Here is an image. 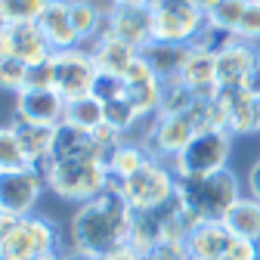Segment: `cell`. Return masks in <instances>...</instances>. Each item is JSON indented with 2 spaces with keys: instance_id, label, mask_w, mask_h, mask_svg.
I'll return each instance as SVG.
<instances>
[{
  "instance_id": "6da1fadb",
  "label": "cell",
  "mask_w": 260,
  "mask_h": 260,
  "mask_svg": "<svg viewBox=\"0 0 260 260\" xmlns=\"http://www.w3.org/2000/svg\"><path fill=\"white\" fill-rule=\"evenodd\" d=\"M137 211L124 199L121 186H109L96 199L78 205V211L69 220V239L72 251L90 257V260H106L109 254L127 248L130 230H134Z\"/></svg>"
},
{
  "instance_id": "7a4b0ae2",
  "label": "cell",
  "mask_w": 260,
  "mask_h": 260,
  "mask_svg": "<svg viewBox=\"0 0 260 260\" xmlns=\"http://www.w3.org/2000/svg\"><path fill=\"white\" fill-rule=\"evenodd\" d=\"M177 192L202 220H223V214L242 199V180L226 168L205 177H183L177 180Z\"/></svg>"
},
{
  "instance_id": "3957f363",
  "label": "cell",
  "mask_w": 260,
  "mask_h": 260,
  "mask_svg": "<svg viewBox=\"0 0 260 260\" xmlns=\"http://www.w3.org/2000/svg\"><path fill=\"white\" fill-rule=\"evenodd\" d=\"M41 171L47 180V192L78 205L96 199L112 186L103 161H44Z\"/></svg>"
},
{
  "instance_id": "277c9868",
  "label": "cell",
  "mask_w": 260,
  "mask_h": 260,
  "mask_svg": "<svg viewBox=\"0 0 260 260\" xmlns=\"http://www.w3.org/2000/svg\"><path fill=\"white\" fill-rule=\"evenodd\" d=\"M233 140L236 137L230 130H199V134L192 137V143L171 161L177 180L226 171L230 155H233Z\"/></svg>"
},
{
  "instance_id": "5b68a950",
  "label": "cell",
  "mask_w": 260,
  "mask_h": 260,
  "mask_svg": "<svg viewBox=\"0 0 260 260\" xmlns=\"http://www.w3.org/2000/svg\"><path fill=\"white\" fill-rule=\"evenodd\" d=\"M208 16L195 7V0H155L152 4V41L189 47L202 35Z\"/></svg>"
},
{
  "instance_id": "8992f818",
  "label": "cell",
  "mask_w": 260,
  "mask_h": 260,
  "mask_svg": "<svg viewBox=\"0 0 260 260\" xmlns=\"http://www.w3.org/2000/svg\"><path fill=\"white\" fill-rule=\"evenodd\" d=\"M124 199L130 202L134 211H155L161 205H168L177 192V174L168 161L149 158L146 165L121 183Z\"/></svg>"
},
{
  "instance_id": "52a82bcc",
  "label": "cell",
  "mask_w": 260,
  "mask_h": 260,
  "mask_svg": "<svg viewBox=\"0 0 260 260\" xmlns=\"http://www.w3.org/2000/svg\"><path fill=\"white\" fill-rule=\"evenodd\" d=\"M53 251H59V230L41 214L19 217L13 233L0 242V260H38Z\"/></svg>"
},
{
  "instance_id": "ba28073f",
  "label": "cell",
  "mask_w": 260,
  "mask_h": 260,
  "mask_svg": "<svg viewBox=\"0 0 260 260\" xmlns=\"http://www.w3.org/2000/svg\"><path fill=\"white\" fill-rule=\"evenodd\" d=\"M47 192V180L41 168H13L0 171V211L13 217L35 214L41 195Z\"/></svg>"
},
{
  "instance_id": "9c48e42d",
  "label": "cell",
  "mask_w": 260,
  "mask_h": 260,
  "mask_svg": "<svg viewBox=\"0 0 260 260\" xmlns=\"http://www.w3.org/2000/svg\"><path fill=\"white\" fill-rule=\"evenodd\" d=\"M96 78H100V69H96L93 56L84 53L81 47L53 53V90L65 103L93 93Z\"/></svg>"
},
{
  "instance_id": "30bf717a",
  "label": "cell",
  "mask_w": 260,
  "mask_h": 260,
  "mask_svg": "<svg viewBox=\"0 0 260 260\" xmlns=\"http://www.w3.org/2000/svg\"><path fill=\"white\" fill-rule=\"evenodd\" d=\"M199 134V127L189 115H155L146 127V137L143 146L152 158L158 161H171L192 143V137Z\"/></svg>"
},
{
  "instance_id": "8fae6325",
  "label": "cell",
  "mask_w": 260,
  "mask_h": 260,
  "mask_svg": "<svg viewBox=\"0 0 260 260\" xmlns=\"http://www.w3.org/2000/svg\"><path fill=\"white\" fill-rule=\"evenodd\" d=\"M65 100L53 87H25L13 96V121L28 124H62Z\"/></svg>"
},
{
  "instance_id": "7c38bea8",
  "label": "cell",
  "mask_w": 260,
  "mask_h": 260,
  "mask_svg": "<svg viewBox=\"0 0 260 260\" xmlns=\"http://www.w3.org/2000/svg\"><path fill=\"white\" fill-rule=\"evenodd\" d=\"M214 100L220 103L226 115V130L233 137L260 134V112H257V100L251 93H245L242 87H220L214 93Z\"/></svg>"
},
{
  "instance_id": "4fadbf2b",
  "label": "cell",
  "mask_w": 260,
  "mask_h": 260,
  "mask_svg": "<svg viewBox=\"0 0 260 260\" xmlns=\"http://www.w3.org/2000/svg\"><path fill=\"white\" fill-rule=\"evenodd\" d=\"M124 81H127V100L134 103V109L140 112V118L152 121L158 115V109H161V81L149 69V62L143 56H137V62L127 69Z\"/></svg>"
},
{
  "instance_id": "5bb4252c",
  "label": "cell",
  "mask_w": 260,
  "mask_h": 260,
  "mask_svg": "<svg viewBox=\"0 0 260 260\" xmlns=\"http://www.w3.org/2000/svg\"><path fill=\"white\" fill-rule=\"evenodd\" d=\"M112 38L124 41L134 50H143L152 41V7L146 4H127V7H109Z\"/></svg>"
},
{
  "instance_id": "9a60e30c",
  "label": "cell",
  "mask_w": 260,
  "mask_h": 260,
  "mask_svg": "<svg viewBox=\"0 0 260 260\" xmlns=\"http://www.w3.org/2000/svg\"><path fill=\"white\" fill-rule=\"evenodd\" d=\"M47 161H103L106 165V152L96 146L90 130H81V127H72V124H59Z\"/></svg>"
},
{
  "instance_id": "2e32d148",
  "label": "cell",
  "mask_w": 260,
  "mask_h": 260,
  "mask_svg": "<svg viewBox=\"0 0 260 260\" xmlns=\"http://www.w3.org/2000/svg\"><path fill=\"white\" fill-rule=\"evenodd\" d=\"M260 65V47L236 41L230 50L217 56V84L220 87H242V81Z\"/></svg>"
},
{
  "instance_id": "e0dca14e",
  "label": "cell",
  "mask_w": 260,
  "mask_h": 260,
  "mask_svg": "<svg viewBox=\"0 0 260 260\" xmlns=\"http://www.w3.org/2000/svg\"><path fill=\"white\" fill-rule=\"evenodd\" d=\"M7 44H10V53L28 65H38V62H47L53 56V47L47 44L44 31L38 28V22H16V25H7Z\"/></svg>"
},
{
  "instance_id": "ac0fdd59",
  "label": "cell",
  "mask_w": 260,
  "mask_h": 260,
  "mask_svg": "<svg viewBox=\"0 0 260 260\" xmlns=\"http://www.w3.org/2000/svg\"><path fill=\"white\" fill-rule=\"evenodd\" d=\"M38 28L44 31V38L53 47V53H59V50H75L81 44L78 35H75V25H72L69 0H50L47 10L38 16Z\"/></svg>"
},
{
  "instance_id": "d6986e66",
  "label": "cell",
  "mask_w": 260,
  "mask_h": 260,
  "mask_svg": "<svg viewBox=\"0 0 260 260\" xmlns=\"http://www.w3.org/2000/svg\"><path fill=\"white\" fill-rule=\"evenodd\" d=\"M233 236L223 226V220H205L202 226L186 236V251L192 260H223Z\"/></svg>"
},
{
  "instance_id": "ffe728a7",
  "label": "cell",
  "mask_w": 260,
  "mask_h": 260,
  "mask_svg": "<svg viewBox=\"0 0 260 260\" xmlns=\"http://www.w3.org/2000/svg\"><path fill=\"white\" fill-rule=\"evenodd\" d=\"M140 56L149 62V69L155 72V78L161 84H168V81H180L183 78V65L189 59V47L183 44H158V41H149Z\"/></svg>"
},
{
  "instance_id": "44dd1931",
  "label": "cell",
  "mask_w": 260,
  "mask_h": 260,
  "mask_svg": "<svg viewBox=\"0 0 260 260\" xmlns=\"http://www.w3.org/2000/svg\"><path fill=\"white\" fill-rule=\"evenodd\" d=\"M195 96H214L220 90L217 84V56H211L208 50H199L189 44V59L183 65V78H180Z\"/></svg>"
},
{
  "instance_id": "7402d4cb",
  "label": "cell",
  "mask_w": 260,
  "mask_h": 260,
  "mask_svg": "<svg viewBox=\"0 0 260 260\" xmlns=\"http://www.w3.org/2000/svg\"><path fill=\"white\" fill-rule=\"evenodd\" d=\"M16 130V140L22 146V155L31 168H41L44 161L50 158V149H53V140H56V127L53 124H28V121H13L10 124Z\"/></svg>"
},
{
  "instance_id": "603a6c76",
  "label": "cell",
  "mask_w": 260,
  "mask_h": 260,
  "mask_svg": "<svg viewBox=\"0 0 260 260\" xmlns=\"http://www.w3.org/2000/svg\"><path fill=\"white\" fill-rule=\"evenodd\" d=\"M223 226L230 230L233 239L260 242V202L251 199V195H242V199L223 214Z\"/></svg>"
},
{
  "instance_id": "cb8c5ba5",
  "label": "cell",
  "mask_w": 260,
  "mask_h": 260,
  "mask_svg": "<svg viewBox=\"0 0 260 260\" xmlns=\"http://www.w3.org/2000/svg\"><path fill=\"white\" fill-rule=\"evenodd\" d=\"M152 155L146 152V146L143 143H121L118 149H112L109 155H106V171H109V180L115 183V186H121L127 177H134L146 161H149Z\"/></svg>"
},
{
  "instance_id": "d4e9b609",
  "label": "cell",
  "mask_w": 260,
  "mask_h": 260,
  "mask_svg": "<svg viewBox=\"0 0 260 260\" xmlns=\"http://www.w3.org/2000/svg\"><path fill=\"white\" fill-rule=\"evenodd\" d=\"M90 56H93V62H96V69H100L103 75H118V78H124L127 75V69L137 62V56H140V50H134L130 44H124V41H103V44H96L93 50H90Z\"/></svg>"
},
{
  "instance_id": "484cf974",
  "label": "cell",
  "mask_w": 260,
  "mask_h": 260,
  "mask_svg": "<svg viewBox=\"0 0 260 260\" xmlns=\"http://www.w3.org/2000/svg\"><path fill=\"white\" fill-rule=\"evenodd\" d=\"M103 121H106L103 100H96L93 93L78 96V100H69V103H65L62 124H72V127H81V130H96Z\"/></svg>"
},
{
  "instance_id": "4316f807",
  "label": "cell",
  "mask_w": 260,
  "mask_h": 260,
  "mask_svg": "<svg viewBox=\"0 0 260 260\" xmlns=\"http://www.w3.org/2000/svg\"><path fill=\"white\" fill-rule=\"evenodd\" d=\"M69 13H72V25H75V35L81 44H90L100 31V22H103V13L93 4V0H69ZM78 44V47H81Z\"/></svg>"
},
{
  "instance_id": "83f0119b",
  "label": "cell",
  "mask_w": 260,
  "mask_h": 260,
  "mask_svg": "<svg viewBox=\"0 0 260 260\" xmlns=\"http://www.w3.org/2000/svg\"><path fill=\"white\" fill-rule=\"evenodd\" d=\"M199 100L202 96H195L183 81H168V84H161V109H158V115H189Z\"/></svg>"
},
{
  "instance_id": "f1b7e54d",
  "label": "cell",
  "mask_w": 260,
  "mask_h": 260,
  "mask_svg": "<svg viewBox=\"0 0 260 260\" xmlns=\"http://www.w3.org/2000/svg\"><path fill=\"white\" fill-rule=\"evenodd\" d=\"M50 0H0V16L7 19V25L16 22H38V16L47 10Z\"/></svg>"
},
{
  "instance_id": "f546056e",
  "label": "cell",
  "mask_w": 260,
  "mask_h": 260,
  "mask_svg": "<svg viewBox=\"0 0 260 260\" xmlns=\"http://www.w3.org/2000/svg\"><path fill=\"white\" fill-rule=\"evenodd\" d=\"M248 4L251 0H220V4L211 10L208 22L217 25V28H226V31H239L245 13H248Z\"/></svg>"
},
{
  "instance_id": "4dcf8cb0",
  "label": "cell",
  "mask_w": 260,
  "mask_h": 260,
  "mask_svg": "<svg viewBox=\"0 0 260 260\" xmlns=\"http://www.w3.org/2000/svg\"><path fill=\"white\" fill-rule=\"evenodd\" d=\"M106 109V124H112L115 130H121V134L127 137V130H134L140 118V112L134 109V103L127 100V96H121V100H112V103H103Z\"/></svg>"
},
{
  "instance_id": "1f68e13d",
  "label": "cell",
  "mask_w": 260,
  "mask_h": 260,
  "mask_svg": "<svg viewBox=\"0 0 260 260\" xmlns=\"http://www.w3.org/2000/svg\"><path fill=\"white\" fill-rule=\"evenodd\" d=\"M236 41H239V35H236V31H226V28H217V25L205 22L202 35L192 41V47H199V50H208L211 56H220L223 50H230Z\"/></svg>"
},
{
  "instance_id": "d6a6232c",
  "label": "cell",
  "mask_w": 260,
  "mask_h": 260,
  "mask_svg": "<svg viewBox=\"0 0 260 260\" xmlns=\"http://www.w3.org/2000/svg\"><path fill=\"white\" fill-rule=\"evenodd\" d=\"M28 69L31 65L28 62H22V59H16V56H10V59H0V90H7V93H19V90H25V84H28Z\"/></svg>"
},
{
  "instance_id": "836d02e7",
  "label": "cell",
  "mask_w": 260,
  "mask_h": 260,
  "mask_svg": "<svg viewBox=\"0 0 260 260\" xmlns=\"http://www.w3.org/2000/svg\"><path fill=\"white\" fill-rule=\"evenodd\" d=\"M13 168H28V161L16 140V130L7 124V127H0V171H13Z\"/></svg>"
},
{
  "instance_id": "e575fe53",
  "label": "cell",
  "mask_w": 260,
  "mask_h": 260,
  "mask_svg": "<svg viewBox=\"0 0 260 260\" xmlns=\"http://www.w3.org/2000/svg\"><path fill=\"white\" fill-rule=\"evenodd\" d=\"M93 96L103 100V103L121 100V96H127V81L118 78V75H103L100 72V78H96V84H93Z\"/></svg>"
},
{
  "instance_id": "d590c367",
  "label": "cell",
  "mask_w": 260,
  "mask_h": 260,
  "mask_svg": "<svg viewBox=\"0 0 260 260\" xmlns=\"http://www.w3.org/2000/svg\"><path fill=\"white\" fill-rule=\"evenodd\" d=\"M236 35H239V41L260 47V4H248V13H245Z\"/></svg>"
},
{
  "instance_id": "8d00e7d4",
  "label": "cell",
  "mask_w": 260,
  "mask_h": 260,
  "mask_svg": "<svg viewBox=\"0 0 260 260\" xmlns=\"http://www.w3.org/2000/svg\"><path fill=\"white\" fill-rule=\"evenodd\" d=\"M146 260H189V251H186V242H158Z\"/></svg>"
},
{
  "instance_id": "74e56055",
  "label": "cell",
  "mask_w": 260,
  "mask_h": 260,
  "mask_svg": "<svg viewBox=\"0 0 260 260\" xmlns=\"http://www.w3.org/2000/svg\"><path fill=\"white\" fill-rule=\"evenodd\" d=\"M90 134H93V140H96V146H100L106 155L112 152V149H118L121 143H124V134H121V130H115L112 124H100V127H96V130H90Z\"/></svg>"
},
{
  "instance_id": "f35d334b",
  "label": "cell",
  "mask_w": 260,
  "mask_h": 260,
  "mask_svg": "<svg viewBox=\"0 0 260 260\" xmlns=\"http://www.w3.org/2000/svg\"><path fill=\"white\" fill-rule=\"evenodd\" d=\"M223 260H260V242H248V239H233L226 248Z\"/></svg>"
},
{
  "instance_id": "ab89813d",
  "label": "cell",
  "mask_w": 260,
  "mask_h": 260,
  "mask_svg": "<svg viewBox=\"0 0 260 260\" xmlns=\"http://www.w3.org/2000/svg\"><path fill=\"white\" fill-rule=\"evenodd\" d=\"M25 87H53V56L47 62H38L28 69V84Z\"/></svg>"
},
{
  "instance_id": "60d3db41",
  "label": "cell",
  "mask_w": 260,
  "mask_h": 260,
  "mask_svg": "<svg viewBox=\"0 0 260 260\" xmlns=\"http://www.w3.org/2000/svg\"><path fill=\"white\" fill-rule=\"evenodd\" d=\"M245 183H248V195L260 202V158L251 165V171H248V180H245Z\"/></svg>"
},
{
  "instance_id": "b9f144b4",
  "label": "cell",
  "mask_w": 260,
  "mask_h": 260,
  "mask_svg": "<svg viewBox=\"0 0 260 260\" xmlns=\"http://www.w3.org/2000/svg\"><path fill=\"white\" fill-rule=\"evenodd\" d=\"M242 90H245V93H251L254 100H260V65H257V69L242 81Z\"/></svg>"
},
{
  "instance_id": "7bdbcfd3",
  "label": "cell",
  "mask_w": 260,
  "mask_h": 260,
  "mask_svg": "<svg viewBox=\"0 0 260 260\" xmlns=\"http://www.w3.org/2000/svg\"><path fill=\"white\" fill-rule=\"evenodd\" d=\"M19 223V217H13V214H4L0 211V242H4L10 233H13V226Z\"/></svg>"
},
{
  "instance_id": "ee69618b",
  "label": "cell",
  "mask_w": 260,
  "mask_h": 260,
  "mask_svg": "<svg viewBox=\"0 0 260 260\" xmlns=\"http://www.w3.org/2000/svg\"><path fill=\"white\" fill-rule=\"evenodd\" d=\"M106 260H146L140 251H134V248H121V251H115V254H109Z\"/></svg>"
},
{
  "instance_id": "f6af8a7d",
  "label": "cell",
  "mask_w": 260,
  "mask_h": 260,
  "mask_svg": "<svg viewBox=\"0 0 260 260\" xmlns=\"http://www.w3.org/2000/svg\"><path fill=\"white\" fill-rule=\"evenodd\" d=\"M217 4H220V0H195V7H199L205 16H211V10H214Z\"/></svg>"
},
{
  "instance_id": "bcb514c9",
  "label": "cell",
  "mask_w": 260,
  "mask_h": 260,
  "mask_svg": "<svg viewBox=\"0 0 260 260\" xmlns=\"http://www.w3.org/2000/svg\"><path fill=\"white\" fill-rule=\"evenodd\" d=\"M38 260H62V254H59V251H53V254H44V257H38Z\"/></svg>"
},
{
  "instance_id": "7dc6e473",
  "label": "cell",
  "mask_w": 260,
  "mask_h": 260,
  "mask_svg": "<svg viewBox=\"0 0 260 260\" xmlns=\"http://www.w3.org/2000/svg\"><path fill=\"white\" fill-rule=\"evenodd\" d=\"M4 31H7V19H4V16H0V35H4Z\"/></svg>"
},
{
  "instance_id": "c3c4849f",
  "label": "cell",
  "mask_w": 260,
  "mask_h": 260,
  "mask_svg": "<svg viewBox=\"0 0 260 260\" xmlns=\"http://www.w3.org/2000/svg\"><path fill=\"white\" fill-rule=\"evenodd\" d=\"M134 4H146V7H152V4H155V0H134Z\"/></svg>"
},
{
  "instance_id": "681fc988",
  "label": "cell",
  "mask_w": 260,
  "mask_h": 260,
  "mask_svg": "<svg viewBox=\"0 0 260 260\" xmlns=\"http://www.w3.org/2000/svg\"><path fill=\"white\" fill-rule=\"evenodd\" d=\"M257 112H260V100H257Z\"/></svg>"
},
{
  "instance_id": "f907efd6",
  "label": "cell",
  "mask_w": 260,
  "mask_h": 260,
  "mask_svg": "<svg viewBox=\"0 0 260 260\" xmlns=\"http://www.w3.org/2000/svg\"><path fill=\"white\" fill-rule=\"evenodd\" d=\"M251 4H260V0H251Z\"/></svg>"
},
{
  "instance_id": "816d5d0a",
  "label": "cell",
  "mask_w": 260,
  "mask_h": 260,
  "mask_svg": "<svg viewBox=\"0 0 260 260\" xmlns=\"http://www.w3.org/2000/svg\"><path fill=\"white\" fill-rule=\"evenodd\" d=\"M189 260H192V257H189Z\"/></svg>"
}]
</instances>
